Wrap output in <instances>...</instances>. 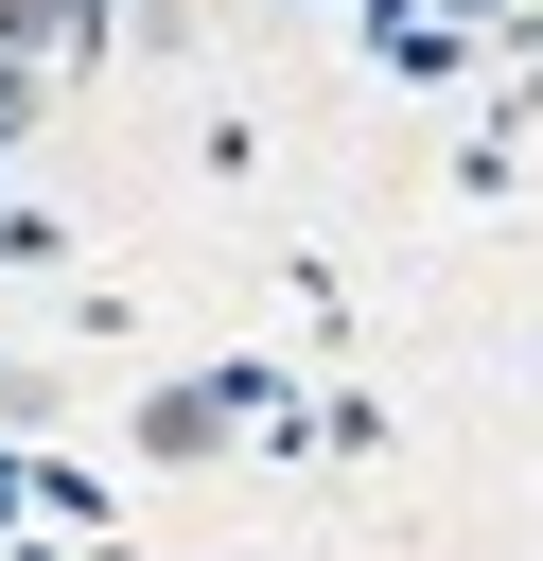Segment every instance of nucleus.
Listing matches in <instances>:
<instances>
[{
    "label": "nucleus",
    "instance_id": "f257e3e1",
    "mask_svg": "<svg viewBox=\"0 0 543 561\" xmlns=\"http://www.w3.org/2000/svg\"><path fill=\"white\" fill-rule=\"evenodd\" d=\"M35 35H53V0H0V53H35Z\"/></svg>",
    "mask_w": 543,
    "mask_h": 561
},
{
    "label": "nucleus",
    "instance_id": "f03ea898",
    "mask_svg": "<svg viewBox=\"0 0 543 561\" xmlns=\"http://www.w3.org/2000/svg\"><path fill=\"white\" fill-rule=\"evenodd\" d=\"M455 18H508V0H455Z\"/></svg>",
    "mask_w": 543,
    "mask_h": 561
}]
</instances>
